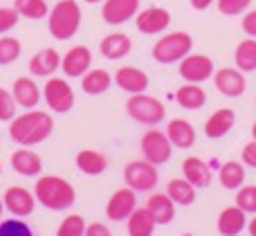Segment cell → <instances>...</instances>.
<instances>
[{"instance_id":"obj_9","label":"cell","mask_w":256,"mask_h":236,"mask_svg":"<svg viewBox=\"0 0 256 236\" xmlns=\"http://www.w3.org/2000/svg\"><path fill=\"white\" fill-rule=\"evenodd\" d=\"M216 66L207 54H186L180 61V76L186 84H204L207 79H212Z\"/></svg>"},{"instance_id":"obj_1","label":"cell","mask_w":256,"mask_h":236,"mask_svg":"<svg viewBox=\"0 0 256 236\" xmlns=\"http://www.w3.org/2000/svg\"><path fill=\"white\" fill-rule=\"evenodd\" d=\"M54 130V120L50 112L43 110H30L20 117H14L9 126V138L20 146H36L45 142Z\"/></svg>"},{"instance_id":"obj_21","label":"cell","mask_w":256,"mask_h":236,"mask_svg":"<svg viewBox=\"0 0 256 236\" xmlns=\"http://www.w3.org/2000/svg\"><path fill=\"white\" fill-rule=\"evenodd\" d=\"M182 174H184V178L189 180L196 189H207L209 184H212V178H214L212 166L196 156L186 158V160L182 162Z\"/></svg>"},{"instance_id":"obj_4","label":"cell","mask_w":256,"mask_h":236,"mask_svg":"<svg viewBox=\"0 0 256 236\" xmlns=\"http://www.w3.org/2000/svg\"><path fill=\"white\" fill-rule=\"evenodd\" d=\"M194 50V38L186 32H171V34L162 36L153 48V58L162 66H171V63H180L186 54Z\"/></svg>"},{"instance_id":"obj_16","label":"cell","mask_w":256,"mask_h":236,"mask_svg":"<svg viewBox=\"0 0 256 236\" xmlns=\"http://www.w3.org/2000/svg\"><path fill=\"white\" fill-rule=\"evenodd\" d=\"M112 81H115L124 92H130V94L146 92V90H148V84H150L148 74H146L144 70H140V68H132V66L120 68V70L115 72V76H112Z\"/></svg>"},{"instance_id":"obj_6","label":"cell","mask_w":256,"mask_h":236,"mask_svg":"<svg viewBox=\"0 0 256 236\" xmlns=\"http://www.w3.org/2000/svg\"><path fill=\"white\" fill-rule=\"evenodd\" d=\"M43 99L50 110L61 112V115H66L74 108V90L66 79H58V76L48 79V84L43 88Z\"/></svg>"},{"instance_id":"obj_48","label":"cell","mask_w":256,"mask_h":236,"mask_svg":"<svg viewBox=\"0 0 256 236\" xmlns=\"http://www.w3.org/2000/svg\"><path fill=\"white\" fill-rule=\"evenodd\" d=\"M252 135H254V142H256V122H254V126H252Z\"/></svg>"},{"instance_id":"obj_23","label":"cell","mask_w":256,"mask_h":236,"mask_svg":"<svg viewBox=\"0 0 256 236\" xmlns=\"http://www.w3.org/2000/svg\"><path fill=\"white\" fill-rule=\"evenodd\" d=\"M234 124H236V112L232 110V108H220V110H216L207 120V124H204V135H207L209 140H220L234 128Z\"/></svg>"},{"instance_id":"obj_2","label":"cell","mask_w":256,"mask_h":236,"mask_svg":"<svg viewBox=\"0 0 256 236\" xmlns=\"http://www.w3.org/2000/svg\"><path fill=\"white\" fill-rule=\"evenodd\" d=\"M34 196L45 210L66 212L76 202V192L61 176H43L34 187Z\"/></svg>"},{"instance_id":"obj_44","label":"cell","mask_w":256,"mask_h":236,"mask_svg":"<svg viewBox=\"0 0 256 236\" xmlns=\"http://www.w3.org/2000/svg\"><path fill=\"white\" fill-rule=\"evenodd\" d=\"M214 2H216V0H191V7H194L196 12H204V9H209Z\"/></svg>"},{"instance_id":"obj_22","label":"cell","mask_w":256,"mask_h":236,"mask_svg":"<svg viewBox=\"0 0 256 236\" xmlns=\"http://www.w3.org/2000/svg\"><path fill=\"white\" fill-rule=\"evenodd\" d=\"M58 68H61V54L52 48H45L40 52H36L30 61V72L34 76H43V79H50Z\"/></svg>"},{"instance_id":"obj_14","label":"cell","mask_w":256,"mask_h":236,"mask_svg":"<svg viewBox=\"0 0 256 236\" xmlns=\"http://www.w3.org/2000/svg\"><path fill=\"white\" fill-rule=\"evenodd\" d=\"M140 14V0H104L102 18L108 25H124Z\"/></svg>"},{"instance_id":"obj_27","label":"cell","mask_w":256,"mask_h":236,"mask_svg":"<svg viewBox=\"0 0 256 236\" xmlns=\"http://www.w3.org/2000/svg\"><path fill=\"white\" fill-rule=\"evenodd\" d=\"M76 169L86 176H102L108 169V160L104 153L92 151V148H84L76 153Z\"/></svg>"},{"instance_id":"obj_29","label":"cell","mask_w":256,"mask_h":236,"mask_svg":"<svg viewBox=\"0 0 256 236\" xmlns=\"http://www.w3.org/2000/svg\"><path fill=\"white\" fill-rule=\"evenodd\" d=\"M155 228H158V223L146 207H142V210L137 207L128 216V236H153Z\"/></svg>"},{"instance_id":"obj_35","label":"cell","mask_w":256,"mask_h":236,"mask_svg":"<svg viewBox=\"0 0 256 236\" xmlns=\"http://www.w3.org/2000/svg\"><path fill=\"white\" fill-rule=\"evenodd\" d=\"M86 228H88V225H86L84 216L70 214L63 218L61 225H58L56 236H86Z\"/></svg>"},{"instance_id":"obj_40","label":"cell","mask_w":256,"mask_h":236,"mask_svg":"<svg viewBox=\"0 0 256 236\" xmlns=\"http://www.w3.org/2000/svg\"><path fill=\"white\" fill-rule=\"evenodd\" d=\"M20 20V14L14 7H0V36L12 32Z\"/></svg>"},{"instance_id":"obj_8","label":"cell","mask_w":256,"mask_h":236,"mask_svg":"<svg viewBox=\"0 0 256 236\" xmlns=\"http://www.w3.org/2000/svg\"><path fill=\"white\" fill-rule=\"evenodd\" d=\"M124 180L132 192H153L158 187V166L148 160H135L124 169Z\"/></svg>"},{"instance_id":"obj_17","label":"cell","mask_w":256,"mask_h":236,"mask_svg":"<svg viewBox=\"0 0 256 236\" xmlns=\"http://www.w3.org/2000/svg\"><path fill=\"white\" fill-rule=\"evenodd\" d=\"M12 94H14V99H16L18 106L30 108V110L38 106L40 99H43V90L38 88V84H36L32 76H18V79L14 81Z\"/></svg>"},{"instance_id":"obj_18","label":"cell","mask_w":256,"mask_h":236,"mask_svg":"<svg viewBox=\"0 0 256 236\" xmlns=\"http://www.w3.org/2000/svg\"><path fill=\"white\" fill-rule=\"evenodd\" d=\"M12 169L22 178H36L43 171V158L32 148H18L12 153Z\"/></svg>"},{"instance_id":"obj_47","label":"cell","mask_w":256,"mask_h":236,"mask_svg":"<svg viewBox=\"0 0 256 236\" xmlns=\"http://www.w3.org/2000/svg\"><path fill=\"white\" fill-rule=\"evenodd\" d=\"M86 2H90V4H97V2H104V0H86Z\"/></svg>"},{"instance_id":"obj_26","label":"cell","mask_w":256,"mask_h":236,"mask_svg":"<svg viewBox=\"0 0 256 236\" xmlns=\"http://www.w3.org/2000/svg\"><path fill=\"white\" fill-rule=\"evenodd\" d=\"M110 86H112L110 72L102 70V68H97V70H88L84 76H81V90H84L86 94H90V97H99V94L108 92Z\"/></svg>"},{"instance_id":"obj_36","label":"cell","mask_w":256,"mask_h":236,"mask_svg":"<svg viewBox=\"0 0 256 236\" xmlns=\"http://www.w3.org/2000/svg\"><path fill=\"white\" fill-rule=\"evenodd\" d=\"M0 236H34L32 228L22 218H7L0 223Z\"/></svg>"},{"instance_id":"obj_11","label":"cell","mask_w":256,"mask_h":236,"mask_svg":"<svg viewBox=\"0 0 256 236\" xmlns=\"http://www.w3.org/2000/svg\"><path fill=\"white\" fill-rule=\"evenodd\" d=\"M2 202H4V210L12 216H16V218H27L36 210V196L25 187H9L4 192Z\"/></svg>"},{"instance_id":"obj_32","label":"cell","mask_w":256,"mask_h":236,"mask_svg":"<svg viewBox=\"0 0 256 236\" xmlns=\"http://www.w3.org/2000/svg\"><path fill=\"white\" fill-rule=\"evenodd\" d=\"M236 68L240 72H254L256 70V38H245L238 43L234 52Z\"/></svg>"},{"instance_id":"obj_49","label":"cell","mask_w":256,"mask_h":236,"mask_svg":"<svg viewBox=\"0 0 256 236\" xmlns=\"http://www.w3.org/2000/svg\"><path fill=\"white\" fill-rule=\"evenodd\" d=\"M0 176H2V164H0Z\"/></svg>"},{"instance_id":"obj_12","label":"cell","mask_w":256,"mask_h":236,"mask_svg":"<svg viewBox=\"0 0 256 236\" xmlns=\"http://www.w3.org/2000/svg\"><path fill=\"white\" fill-rule=\"evenodd\" d=\"M168 25H171V14L164 7H148L135 16L137 32H142V34H146V36L162 34V32L168 30Z\"/></svg>"},{"instance_id":"obj_24","label":"cell","mask_w":256,"mask_h":236,"mask_svg":"<svg viewBox=\"0 0 256 236\" xmlns=\"http://www.w3.org/2000/svg\"><path fill=\"white\" fill-rule=\"evenodd\" d=\"M146 210L150 212V216L155 218L158 225H171L176 218V202L168 198V194H153L148 198Z\"/></svg>"},{"instance_id":"obj_15","label":"cell","mask_w":256,"mask_h":236,"mask_svg":"<svg viewBox=\"0 0 256 236\" xmlns=\"http://www.w3.org/2000/svg\"><path fill=\"white\" fill-rule=\"evenodd\" d=\"M92 66V52L86 45H74L68 50L66 56H61V70L66 76H84Z\"/></svg>"},{"instance_id":"obj_45","label":"cell","mask_w":256,"mask_h":236,"mask_svg":"<svg viewBox=\"0 0 256 236\" xmlns=\"http://www.w3.org/2000/svg\"><path fill=\"white\" fill-rule=\"evenodd\" d=\"M248 230H250V236H256V214H254V218L248 223Z\"/></svg>"},{"instance_id":"obj_5","label":"cell","mask_w":256,"mask_h":236,"mask_svg":"<svg viewBox=\"0 0 256 236\" xmlns=\"http://www.w3.org/2000/svg\"><path fill=\"white\" fill-rule=\"evenodd\" d=\"M126 112L130 120H135L137 124L144 126H158L160 122H164L166 115V108L160 102L158 97H150V94H132L126 104Z\"/></svg>"},{"instance_id":"obj_25","label":"cell","mask_w":256,"mask_h":236,"mask_svg":"<svg viewBox=\"0 0 256 236\" xmlns=\"http://www.w3.org/2000/svg\"><path fill=\"white\" fill-rule=\"evenodd\" d=\"M166 135L173 148H191L196 144V128L186 120H171L166 126Z\"/></svg>"},{"instance_id":"obj_34","label":"cell","mask_w":256,"mask_h":236,"mask_svg":"<svg viewBox=\"0 0 256 236\" xmlns=\"http://www.w3.org/2000/svg\"><path fill=\"white\" fill-rule=\"evenodd\" d=\"M20 52H22V45L18 38L14 36H2L0 38V66H12L20 58Z\"/></svg>"},{"instance_id":"obj_30","label":"cell","mask_w":256,"mask_h":236,"mask_svg":"<svg viewBox=\"0 0 256 236\" xmlns=\"http://www.w3.org/2000/svg\"><path fill=\"white\" fill-rule=\"evenodd\" d=\"M166 194L176 205H182V207H191L196 202V187L189 182V180H182V178H176L168 182L166 187Z\"/></svg>"},{"instance_id":"obj_41","label":"cell","mask_w":256,"mask_h":236,"mask_svg":"<svg viewBox=\"0 0 256 236\" xmlns=\"http://www.w3.org/2000/svg\"><path fill=\"white\" fill-rule=\"evenodd\" d=\"M240 25H243V32L250 36V38H256V9L250 14H245Z\"/></svg>"},{"instance_id":"obj_42","label":"cell","mask_w":256,"mask_h":236,"mask_svg":"<svg viewBox=\"0 0 256 236\" xmlns=\"http://www.w3.org/2000/svg\"><path fill=\"white\" fill-rule=\"evenodd\" d=\"M243 164L256 169V142H250L248 146L243 148Z\"/></svg>"},{"instance_id":"obj_28","label":"cell","mask_w":256,"mask_h":236,"mask_svg":"<svg viewBox=\"0 0 256 236\" xmlns=\"http://www.w3.org/2000/svg\"><path fill=\"white\" fill-rule=\"evenodd\" d=\"M176 102L186 110H200L207 104V92L200 88V84H186L178 88Z\"/></svg>"},{"instance_id":"obj_33","label":"cell","mask_w":256,"mask_h":236,"mask_svg":"<svg viewBox=\"0 0 256 236\" xmlns=\"http://www.w3.org/2000/svg\"><path fill=\"white\" fill-rule=\"evenodd\" d=\"M14 9L30 20H40L50 14L48 0H14Z\"/></svg>"},{"instance_id":"obj_39","label":"cell","mask_w":256,"mask_h":236,"mask_svg":"<svg viewBox=\"0 0 256 236\" xmlns=\"http://www.w3.org/2000/svg\"><path fill=\"white\" fill-rule=\"evenodd\" d=\"M252 7V0H218V12L222 16H240Z\"/></svg>"},{"instance_id":"obj_19","label":"cell","mask_w":256,"mask_h":236,"mask_svg":"<svg viewBox=\"0 0 256 236\" xmlns=\"http://www.w3.org/2000/svg\"><path fill=\"white\" fill-rule=\"evenodd\" d=\"M216 228H218V234L220 236H238L248 228V214H245L238 205L225 207V210L220 212V216H218Z\"/></svg>"},{"instance_id":"obj_43","label":"cell","mask_w":256,"mask_h":236,"mask_svg":"<svg viewBox=\"0 0 256 236\" xmlns=\"http://www.w3.org/2000/svg\"><path fill=\"white\" fill-rule=\"evenodd\" d=\"M86 236H112V232L104 223H92L86 228Z\"/></svg>"},{"instance_id":"obj_10","label":"cell","mask_w":256,"mask_h":236,"mask_svg":"<svg viewBox=\"0 0 256 236\" xmlns=\"http://www.w3.org/2000/svg\"><path fill=\"white\" fill-rule=\"evenodd\" d=\"M214 84H216L218 92H222L230 99H238L248 90V79L245 72H240L238 68H220L218 72H214Z\"/></svg>"},{"instance_id":"obj_13","label":"cell","mask_w":256,"mask_h":236,"mask_svg":"<svg viewBox=\"0 0 256 236\" xmlns=\"http://www.w3.org/2000/svg\"><path fill=\"white\" fill-rule=\"evenodd\" d=\"M137 210V192H132L130 187L117 189L110 196L106 205V216L115 223H122V220H128V216Z\"/></svg>"},{"instance_id":"obj_3","label":"cell","mask_w":256,"mask_h":236,"mask_svg":"<svg viewBox=\"0 0 256 236\" xmlns=\"http://www.w3.org/2000/svg\"><path fill=\"white\" fill-rule=\"evenodd\" d=\"M81 7L76 0H61L48 14V30L56 40H70L81 27Z\"/></svg>"},{"instance_id":"obj_7","label":"cell","mask_w":256,"mask_h":236,"mask_svg":"<svg viewBox=\"0 0 256 236\" xmlns=\"http://www.w3.org/2000/svg\"><path fill=\"white\" fill-rule=\"evenodd\" d=\"M140 146H142V153H144V160H148L150 164H155V166L166 164L173 156V144H171V140H168V135L158 128L144 133Z\"/></svg>"},{"instance_id":"obj_37","label":"cell","mask_w":256,"mask_h":236,"mask_svg":"<svg viewBox=\"0 0 256 236\" xmlns=\"http://www.w3.org/2000/svg\"><path fill=\"white\" fill-rule=\"evenodd\" d=\"M236 205L245 212V214H256V184L252 187H240L238 196H236Z\"/></svg>"},{"instance_id":"obj_38","label":"cell","mask_w":256,"mask_h":236,"mask_svg":"<svg viewBox=\"0 0 256 236\" xmlns=\"http://www.w3.org/2000/svg\"><path fill=\"white\" fill-rule=\"evenodd\" d=\"M16 99H14V94L9 92V90L0 88V122H12L14 117H16Z\"/></svg>"},{"instance_id":"obj_46","label":"cell","mask_w":256,"mask_h":236,"mask_svg":"<svg viewBox=\"0 0 256 236\" xmlns=\"http://www.w3.org/2000/svg\"><path fill=\"white\" fill-rule=\"evenodd\" d=\"M2 212H4V202L0 200V218H2Z\"/></svg>"},{"instance_id":"obj_20","label":"cell","mask_w":256,"mask_h":236,"mask_svg":"<svg viewBox=\"0 0 256 236\" xmlns=\"http://www.w3.org/2000/svg\"><path fill=\"white\" fill-rule=\"evenodd\" d=\"M130 50H132L130 36L122 34V32L104 36L102 43H99V52H102V56L108 58V61H120V58L130 54Z\"/></svg>"},{"instance_id":"obj_31","label":"cell","mask_w":256,"mask_h":236,"mask_svg":"<svg viewBox=\"0 0 256 236\" xmlns=\"http://www.w3.org/2000/svg\"><path fill=\"white\" fill-rule=\"evenodd\" d=\"M218 178H220V184L225 189L236 192V189H240L243 187V182H245V166L240 164V162H236V160H230V162H225V164L220 166Z\"/></svg>"}]
</instances>
